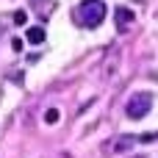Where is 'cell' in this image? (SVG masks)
Returning <instances> with one entry per match:
<instances>
[{
  "label": "cell",
  "instance_id": "cell-5",
  "mask_svg": "<svg viewBox=\"0 0 158 158\" xmlns=\"http://www.w3.org/2000/svg\"><path fill=\"white\" fill-rule=\"evenodd\" d=\"M25 36H28V42H31V44H42L47 33H44V28H42V25H31V28L25 31Z\"/></svg>",
  "mask_w": 158,
  "mask_h": 158
},
{
  "label": "cell",
  "instance_id": "cell-3",
  "mask_svg": "<svg viewBox=\"0 0 158 158\" xmlns=\"http://www.w3.org/2000/svg\"><path fill=\"white\" fill-rule=\"evenodd\" d=\"M114 22H117V31L125 33V31L131 28V22H133V11L125 8V6H117V11H114Z\"/></svg>",
  "mask_w": 158,
  "mask_h": 158
},
{
  "label": "cell",
  "instance_id": "cell-7",
  "mask_svg": "<svg viewBox=\"0 0 158 158\" xmlns=\"http://www.w3.org/2000/svg\"><path fill=\"white\" fill-rule=\"evenodd\" d=\"M14 22H17V25H25V22H28V14H25V11H17V14H14Z\"/></svg>",
  "mask_w": 158,
  "mask_h": 158
},
{
  "label": "cell",
  "instance_id": "cell-6",
  "mask_svg": "<svg viewBox=\"0 0 158 158\" xmlns=\"http://www.w3.org/2000/svg\"><path fill=\"white\" fill-rule=\"evenodd\" d=\"M58 117H61V114H58V108H47V111H44V122H47V125H56V122H58Z\"/></svg>",
  "mask_w": 158,
  "mask_h": 158
},
{
  "label": "cell",
  "instance_id": "cell-4",
  "mask_svg": "<svg viewBox=\"0 0 158 158\" xmlns=\"http://www.w3.org/2000/svg\"><path fill=\"white\" fill-rule=\"evenodd\" d=\"M139 142V136H117V139H111V153H122V150H128V147H133Z\"/></svg>",
  "mask_w": 158,
  "mask_h": 158
},
{
  "label": "cell",
  "instance_id": "cell-9",
  "mask_svg": "<svg viewBox=\"0 0 158 158\" xmlns=\"http://www.w3.org/2000/svg\"><path fill=\"white\" fill-rule=\"evenodd\" d=\"M136 158H144V156H136Z\"/></svg>",
  "mask_w": 158,
  "mask_h": 158
},
{
  "label": "cell",
  "instance_id": "cell-8",
  "mask_svg": "<svg viewBox=\"0 0 158 158\" xmlns=\"http://www.w3.org/2000/svg\"><path fill=\"white\" fill-rule=\"evenodd\" d=\"M11 47H14V50H17V53H22V47H25V42H22V39H19V36H17V39H14V42H11Z\"/></svg>",
  "mask_w": 158,
  "mask_h": 158
},
{
  "label": "cell",
  "instance_id": "cell-1",
  "mask_svg": "<svg viewBox=\"0 0 158 158\" xmlns=\"http://www.w3.org/2000/svg\"><path fill=\"white\" fill-rule=\"evenodd\" d=\"M75 14H78V22H81V25H86V28H97V25L106 19L108 8H106L103 0H83V3L78 6Z\"/></svg>",
  "mask_w": 158,
  "mask_h": 158
},
{
  "label": "cell",
  "instance_id": "cell-2",
  "mask_svg": "<svg viewBox=\"0 0 158 158\" xmlns=\"http://www.w3.org/2000/svg\"><path fill=\"white\" fill-rule=\"evenodd\" d=\"M150 108H153V94L150 92H136V94H131L125 111H128L131 119H142V117L150 114Z\"/></svg>",
  "mask_w": 158,
  "mask_h": 158
}]
</instances>
